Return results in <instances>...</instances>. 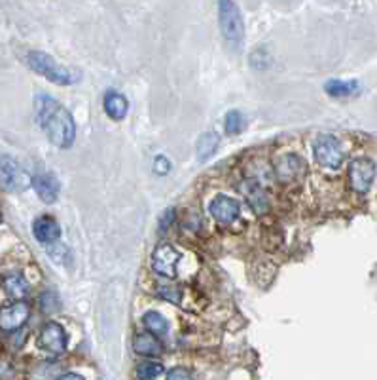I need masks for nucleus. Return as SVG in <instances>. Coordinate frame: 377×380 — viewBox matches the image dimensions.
Returning a JSON list of instances; mask_svg holds the SVG:
<instances>
[{
  "mask_svg": "<svg viewBox=\"0 0 377 380\" xmlns=\"http://www.w3.org/2000/svg\"><path fill=\"white\" fill-rule=\"evenodd\" d=\"M34 107H36V120H38L42 131L46 133V137L50 139V143L59 149L72 147L74 137H76V125H74L71 112L46 93L36 95Z\"/></svg>",
  "mask_w": 377,
  "mask_h": 380,
  "instance_id": "1",
  "label": "nucleus"
},
{
  "mask_svg": "<svg viewBox=\"0 0 377 380\" xmlns=\"http://www.w3.org/2000/svg\"><path fill=\"white\" fill-rule=\"evenodd\" d=\"M38 348L50 355L63 354L66 350V333L61 323L48 321L38 333Z\"/></svg>",
  "mask_w": 377,
  "mask_h": 380,
  "instance_id": "7",
  "label": "nucleus"
},
{
  "mask_svg": "<svg viewBox=\"0 0 377 380\" xmlns=\"http://www.w3.org/2000/svg\"><path fill=\"white\" fill-rule=\"evenodd\" d=\"M165 367L157 361H144L137 367V379L138 380H156L159 374H163Z\"/></svg>",
  "mask_w": 377,
  "mask_h": 380,
  "instance_id": "20",
  "label": "nucleus"
},
{
  "mask_svg": "<svg viewBox=\"0 0 377 380\" xmlns=\"http://www.w3.org/2000/svg\"><path fill=\"white\" fill-rule=\"evenodd\" d=\"M154 171H156L157 175H167L171 171L169 160L165 156H156V160H154Z\"/></svg>",
  "mask_w": 377,
  "mask_h": 380,
  "instance_id": "24",
  "label": "nucleus"
},
{
  "mask_svg": "<svg viewBox=\"0 0 377 380\" xmlns=\"http://www.w3.org/2000/svg\"><path fill=\"white\" fill-rule=\"evenodd\" d=\"M224 125H226V133H228V135H237V133H241L243 128H245V116H243L239 111H229L228 114H226Z\"/></svg>",
  "mask_w": 377,
  "mask_h": 380,
  "instance_id": "21",
  "label": "nucleus"
},
{
  "mask_svg": "<svg viewBox=\"0 0 377 380\" xmlns=\"http://www.w3.org/2000/svg\"><path fill=\"white\" fill-rule=\"evenodd\" d=\"M325 92L332 97H351L355 93L360 92V84L357 80H328L325 84Z\"/></svg>",
  "mask_w": 377,
  "mask_h": 380,
  "instance_id": "16",
  "label": "nucleus"
},
{
  "mask_svg": "<svg viewBox=\"0 0 377 380\" xmlns=\"http://www.w3.org/2000/svg\"><path fill=\"white\" fill-rule=\"evenodd\" d=\"M133 350H135L138 355H144V358H157V355H162L163 346L162 342L157 341L156 334L144 331V333H138L137 337H135Z\"/></svg>",
  "mask_w": 377,
  "mask_h": 380,
  "instance_id": "14",
  "label": "nucleus"
},
{
  "mask_svg": "<svg viewBox=\"0 0 377 380\" xmlns=\"http://www.w3.org/2000/svg\"><path fill=\"white\" fill-rule=\"evenodd\" d=\"M313 156L326 170H339L345 160L341 141L334 135L322 133L313 141Z\"/></svg>",
  "mask_w": 377,
  "mask_h": 380,
  "instance_id": "4",
  "label": "nucleus"
},
{
  "mask_svg": "<svg viewBox=\"0 0 377 380\" xmlns=\"http://www.w3.org/2000/svg\"><path fill=\"white\" fill-rule=\"evenodd\" d=\"M33 189L38 194V198L44 203H53L59 198V181L53 177L52 173H44V175H36L33 179Z\"/></svg>",
  "mask_w": 377,
  "mask_h": 380,
  "instance_id": "13",
  "label": "nucleus"
},
{
  "mask_svg": "<svg viewBox=\"0 0 377 380\" xmlns=\"http://www.w3.org/2000/svg\"><path fill=\"white\" fill-rule=\"evenodd\" d=\"M4 289H6V293L12 297L13 301H21L29 293V283L25 282L23 276L12 274L4 278Z\"/></svg>",
  "mask_w": 377,
  "mask_h": 380,
  "instance_id": "17",
  "label": "nucleus"
},
{
  "mask_svg": "<svg viewBox=\"0 0 377 380\" xmlns=\"http://www.w3.org/2000/svg\"><path fill=\"white\" fill-rule=\"evenodd\" d=\"M33 234L40 243H55L61 236V226L52 215H42L33 223Z\"/></svg>",
  "mask_w": 377,
  "mask_h": 380,
  "instance_id": "11",
  "label": "nucleus"
},
{
  "mask_svg": "<svg viewBox=\"0 0 377 380\" xmlns=\"http://www.w3.org/2000/svg\"><path fill=\"white\" fill-rule=\"evenodd\" d=\"M57 380H85V379L78 373H65V374H61Z\"/></svg>",
  "mask_w": 377,
  "mask_h": 380,
  "instance_id": "26",
  "label": "nucleus"
},
{
  "mask_svg": "<svg viewBox=\"0 0 377 380\" xmlns=\"http://www.w3.org/2000/svg\"><path fill=\"white\" fill-rule=\"evenodd\" d=\"M103 107L112 120H124L127 116V111H129L127 99L118 92H106L103 99Z\"/></svg>",
  "mask_w": 377,
  "mask_h": 380,
  "instance_id": "15",
  "label": "nucleus"
},
{
  "mask_svg": "<svg viewBox=\"0 0 377 380\" xmlns=\"http://www.w3.org/2000/svg\"><path fill=\"white\" fill-rule=\"evenodd\" d=\"M27 63H29V67H31L36 74L50 80L52 84L71 86L80 80V72L66 69V67H63L61 63L53 60L52 55H48V53L44 52H36V50L29 52L27 53Z\"/></svg>",
  "mask_w": 377,
  "mask_h": 380,
  "instance_id": "2",
  "label": "nucleus"
},
{
  "mask_svg": "<svg viewBox=\"0 0 377 380\" xmlns=\"http://www.w3.org/2000/svg\"><path fill=\"white\" fill-rule=\"evenodd\" d=\"M165 380H194V376H192V373H190L188 369L175 367L167 373V379Z\"/></svg>",
  "mask_w": 377,
  "mask_h": 380,
  "instance_id": "23",
  "label": "nucleus"
},
{
  "mask_svg": "<svg viewBox=\"0 0 377 380\" xmlns=\"http://www.w3.org/2000/svg\"><path fill=\"white\" fill-rule=\"evenodd\" d=\"M218 144H220V139L216 133L208 131V133H203L199 141H197V156L201 162L208 160L211 156H215V152L218 151Z\"/></svg>",
  "mask_w": 377,
  "mask_h": 380,
  "instance_id": "18",
  "label": "nucleus"
},
{
  "mask_svg": "<svg viewBox=\"0 0 377 380\" xmlns=\"http://www.w3.org/2000/svg\"><path fill=\"white\" fill-rule=\"evenodd\" d=\"M306 162L296 154H286L277 162V173L283 181H298L306 173Z\"/></svg>",
  "mask_w": 377,
  "mask_h": 380,
  "instance_id": "12",
  "label": "nucleus"
},
{
  "mask_svg": "<svg viewBox=\"0 0 377 380\" xmlns=\"http://www.w3.org/2000/svg\"><path fill=\"white\" fill-rule=\"evenodd\" d=\"M0 223H2V213H0Z\"/></svg>",
  "mask_w": 377,
  "mask_h": 380,
  "instance_id": "27",
  "label": "nucleus"
},
{
  "mask_svg": "<svg viewBox=\"0 0 377 380\" xmlns=\"http://www.w3.org/2000/svg\"><path fill=\"white\" fill-rule=\"evenodd\" d=\"M0 183L12 192H23L33 186V177L23 170V165L8 154H0Z\"/></svg>",
  "mask_w": 377,
  "mask_h": 380,
  "instance_id": "5",
  "label": "nucleus"
},
{
  "mask_svg": "<svg viewBox=\"0 0 377 380\" xmlns=\"http://www.w3.org/2000/svg\"><path fill=\"white\" fill-rule=\"evenodd\" d=\"M173 215H175V210H167V211H165V213H163L162 223H159L162 230H165V229H167V226H169L171 221H173Z\"/></svg>",
  "mask_w": 377,
  "mask_h": 380,
  "instance_id": "25",
  "label": "nucleus"
},
{
  "mask_svg": "<svg viewBox=\"0 0 377 380\" xmlns=\"http://www.w3.org/2000/svg\"><path fill=\"white\" fill-rule=\"evenodd\" d=\"M211 215L215 217L216 221L222 224L234 223L235 219L239 217V203L235 202L234 198L228 196H216L213 202H211Z\"/></svg>",
  "mask_w": 377,
  "mask_h": 380,
  "instance_id": "10",
  "label": "nucleus"
},
{
  "mask_svg": "<svg viewBox=\"0 0 377 380\" xmlns=\"http://www.w3.org/2000/svg\"><path fill=\"white\" fill-rule=\"evenodd\" d=\"M376 162L370 158H355L349 164V184L358 194H366L376 179Z\"/></svg>",
  "mask_w": 377,
  "mask_h": 380,
  "instance_id": "6",
  "label": "nucleus"
},
{
  "mask_svg": "<svg viewBox=\"0 0 377 380\" xmlns=\"http://www.w3.org/2000/svg\"><path fill=\"white\" fill-rule=\"evenodd\" d=\"M143 321L146 331L152 334H156V337H165L167 331H169V323H167V320H165L159 312H146Z\"/></svg>",
  "mask_w": 377,
  "mask_h": 380,
  "instance_id": "19",
  "label": "nucleus"
},
{
  "mask_svg": "<svg viewBox=\"0 0 377 380\" xmlns=\"http://www.w3.org/2000/svg\"><path fill=\"white\" fill-rule=\"evenodd\" d=\"M157 295L165 299V301L173 302V304H180V301H183V293H180V289L176 287H159Z\"/></svg>",
  "mask_w": 377,
  "mask_h": 380,
  "instance_id": "22",
  "label": "nucleus"
},
{
  "mask_svg": "<svg viewBox=\"0 0 377 380\" xmlns=\"http://www.w3.org/2000/svg\"><path fill=\"white\" fill-rule=\"evenodd\" d=\"M218 21L224 40L234 50H241L245 42V21L234 0H218Z\"/></svg>",
  "mask_w": 377,
  "mask_h": 380,
  "instance_id": "3",
  "label": "nucleus"
},
{
  "mask_svg": "<svg viewBox=\"0 0 377 380\" xmlns=\"http://www.w3.org/2000/svg\"><path fill=\"white\" fill-rule=\"evenodd\" d=\"M178 261H180V253L169 245V243H162L157 245L154 255H152V266L156 270L159 276H165V278H176V266H178Z\"/></svg>",
  "mask_w": 377,
  "mask_h": 380,
  "instance_id": "8",
  "label": "nucleus"
},
{
  "mask_svg": "<svg viewBox=\"0 0 377 380\" xmlns=\"http://www.w3.org/2000/svg\"><path fill=\"white\" fill-rule=\"evenodd\" d=\"M29 314H31L29 304L23 301H15L10 306H4L0 310V329L8 331V333L17 331V329L25 325V321L29 320Z\"/></svg>",
  "mask_w": 377,
  "mask_h": 380,
  "instance_id": "9",
  "label": "nucleus"
}]
</instances>
